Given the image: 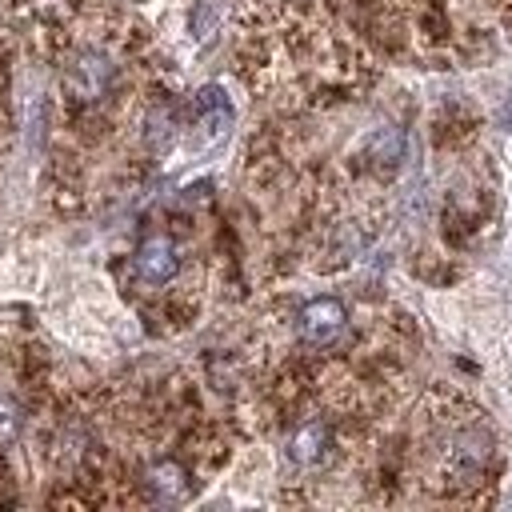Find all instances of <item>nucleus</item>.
<instances>
[{"mask_svg":"<svg viewBox=\"0 0 512 512\" xmlns=\"http://www.w3.org/2000/svg\"><path fill=\"white\" fill-rule=\"evenodd\" d=\"M348 324V308L336 300V296H316L300 308L296 316V328H300V340L304 344H332Z\"/></svg>","mask_w":512,"mask_h":512,"instance_id":"obj_1","label":"nucleus"},{"mask_svg":"<svg viewBox=\"0 0 512 512\" xmlns=\"http://www.w3.org/2000/svg\"><path fill=\"white\" fill-rule=\"evenodd\" d=\"M132 268L144 284H168L180 268V256H176V244L168 236H144L136 244V256H132Z\"/></svg>","mask_w":512,"mask_h":512,"instance_id":"obj_2","label":"nucleus"},{"mask_svg":"<svg viewBox=\"0 0 512 512\" xmlns=\"http://www.w3.org/2000/svg\"><path fill=\"white\" fill-rule=\"evenodd\" d=\"M108 84H112V64L100 52H84L68 68V92L76 100H100L108 92Z\"/></svg>","mask_w":512,"mask_h":512,"instance_id":"obj_3","label":"nucleus"},{"mask_svg":"<svg viewBox=\"0 0 512 512\" xmlns=\"http://www.w3.org/2000/svg\"><path fill=\"white\" fill-rule=\"evenodd\" d=\"M328 448H332V436H328V428H324L320 420H308V424H300V428L288 436V456H292V464H300V468L320 464V460L328 456Z\"/></svg>","mask_w":512,"mask_h":512,"instance_id":"obj_4","label":"nucleus"},{"mask_svg":"<svg viewBox=\"0 0 512 512\" xmlns=\"http://www.w3.org/2000/svg\"><path fill=\"white\" fill-rule=\"evenodd\" d=\"M144 484H148V492H152L156 500L176 504V500L188 496V468H184L180 460H156V464L144 472Z\"/></svg>","mask_w":512,"mask_h":512,"instance_id":"obj_5","label":"nucleus"},{"mask_svg":"<svg viewBox=\"0 0 512 512\" xmlns=\"http://www.w3.org/2000/svg\"><path fill=\"white\" fill-rule=\"evenodd\" d=\"M20 424H24V420H20V408H16L12 400H0V448L20 436Z\"/></svg>","mask_w":512,"mask_h":512,"instance_id":"obj_6","label":"nucleus"},{"mask_svg":"<svg viewBox=\"0 0 512 512\" xmlns=\"http://www.w3.org/2000/svg\"><path fill=\"white\" fill-rule=\"evenodd\" d=\"M496 124H500L504 132H512V96L500 104V112H496Z\"/></svg>","mask_w":512,"mask_h":512,"instance_id":"obj_7","label":"nucleus"}]
</instances>
